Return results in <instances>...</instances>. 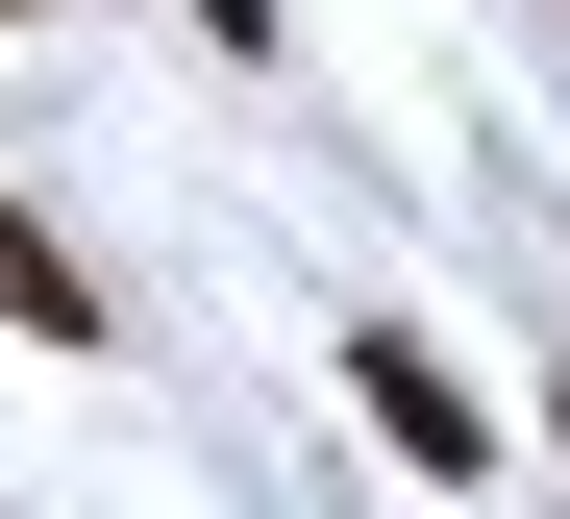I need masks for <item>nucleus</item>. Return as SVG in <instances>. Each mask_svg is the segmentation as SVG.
<instances>
[{"mask_svg":"<svg viewBox=\"0 0 570 519\" xmlns=\"http://www.w3.org/2000/svg\"><path fill=\"white\" fill-rule=\"evenodd\" d=\"M347 421L397 446L422 495H497V396H471V371H446L422 322H347Z\"/></svg>","mask_w":570,"mask_h":519,"instance_id":"obj_1","label":"nucleus"},{"mask_svg":"<svg viewBox=\"0 0 570 519\" xmlns=\"http://www.w3.org/2000/svg\"><path fill=\"white\" fill-rule=\"evenodd\" d=\"M0 322H26V347H125V297H100V248H75V223H50L26 173H0Z\"/></svg>","mask_w":570,"mask_h":519,"instance_id":"obj_2","label":"nucleus"},{"mask_svg":"<svg viewBox=\"0 0 570 519\" xmlns=\"http://www.w3.org/2000/svg\"><path fill=\"white\" fill-rule=\"evenodd\" d=\"M174 26H199V50H248V74H273V26H298V0H174Z\"/></svg>","mask_w":570,"mask_h":519,"instance_id":"obj_3","label":"nucleus"},{"mask_svg":"<svg viewBox=\"0 0 570 519\" xmlns=\"http://www.w3.org/2000/svg\"><path fill=\"white\" fill-rule=\"evenodd\" d=\"M0 26H50V0H0Z\"/></svg>","mask_w":570,"mask_h":519,"instance_id":"obj_5","label":"nucleus"},{"mask_svg":"<svg viewBox=\"0 0 570 519\" xmlns=\"http://www.w3.org/2000/svg\"><path fill=\"white\" fill-rule=\"evenodd\" d=\"M546 470H570V371H546Z\"/></svg>","mask_w":570,"mask_h":519,"instance_id":"obj_4","label":"nucleus"}]
</instances>
